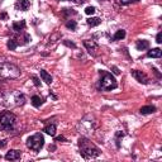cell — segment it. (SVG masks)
Wrapping results in <instances>:
<instances>
[{"instance_id": "6da1fadb", "label": "cell", "mask_w": 162, "mask_h": 162, "mask_svg": "<svg viewBox=\"0 0 162 162\" xmlns=\"http://www.w3.org/2000/svg\"><path fill=\"white\" fill-rule=\"evenodd\" d=\"M79 148H80V153L84 158H94V157L99 156L100 153V151L86 138L79 139Z\"/></svg>"}, {"instance_id": "7a4b0ae2", "label": "cell", "mask_w": 162, "mask_h": 162, "mask_svg": "<svg viewBox=\"0 0 162 162\" xmlns=\"http://www.w3.org/2000/svg\"><path fill=\"white\" fill-rule=\"evenodd\" d=\"M100 73L103 75L101 80H100V89L101 90L109 91V90H113V89H115L118 86L117 80L111 73H109L107 71H100Z\"/></svg>"}, {"instance_id": "3957f363", "label": "cell", "mask_w": 162, "mask_h": 162, "mask_svg": "<svg viewBox=\"0 0 162 162\" xmlns=\"http://www.w3.org/2000/svg\"><path fill=\"white\" fill-rule=\"evenodd\" d=\"M44 145V137L41 134V133H36L32 137H29L27 139V147L31 148L32 151H41V148Z\"/></svg>"}, {"instance_id": "277c9868", "label": "cell", "mask_w": 162, "mask_h": 162, "mask_svg": "<svg viewBox=\"0 0 162 162\" xmlns=\"http://www.w3.org/2000/svg\"><path fill=\"white\" fill-rule=\"evenodd\" d=\"M15 122V115L10 111L0 113V126L3 129H12Z\"/></svg>"}, {"instance_id": "5b68a950", "label": "cell", "mask_w": 162, "mask_h": 162, "mask_svg": "<svg viewBox=\"0 0 162 162\" xmlns=\"http://www.w3.org/2000/svg\"><path fill=\"white\" fill-rule=\"evenodd\" d=\"M17 66L12 65V63H4L3 66H0V75L4 76L6 79H14L18 77L21 73H17V72H12V70H14Z\"/></svg>"}, {"instance_id": "8992f818", "label": "cell", "mask_w": 162, "mask_h": 162, "mask_svg": "<svg viewBox=\"0 0 162 162\" xmlns=\"http://www.w3.org/2000/svg\"><path fill=\"white\" fill-rule=\"evenodd\" d=\"M132 76L134 77L137 81H139L141 84H148V77H147V75L143 73L142 71H138V70H132L130 71Z\"/></svg>"}, {"instance_id": "52a82bcc", "label": "cell", "mask_w": 162, "mask_h": 162, "mask_svg": "<svg viewBox=\"0 0 162 162\" xmlns=\"http://www.w3.org/2000/svg\"><path fill=\"white\" fill-rule=\"evenodd\" d=\"M21 158V151H17V149H12L9 151L8 153L5 155V160H10V161H17Z\"/></svg>"}, {"instance_id": "ba28073f", "label": "cell", "mask_w": 162, "mask_h": 162, "mask_svg": "<svg viewBox=\"0 0 162 162\" xmlns=\"http://www.w3.org/2000/svg\"><path fill=\"white\" fill-rule=\"evenodd\" d=\"M31 6V3L29 0H18L17 4H15V8L18 9V10H28V8Z\"/></svg>"}, {"instance_id": "9c48e42d", "label": "cell", "mask_w": 162, "mask_h": 162, "mask_svg": "<svg viewBox=\"0 0 162 162\" xmlns=\"http://www.w3.org/2000/svg\"><path fill=\"white\" fill-rule=\"evenodd\" d=\"M136 47H137V50H138V51L147 50L148 47H149V42H148V41H145V40H142V41H137Z\"/></svg>"}, {"instance_id": "30bf717a", "label": "cell", "mask_w": 162, "mask_h": 162, "mask_svg": "<svg viewBox=\"0 0 162 162\" xmlns=\"http://www.w3.org/2000/svg\"><path fill=\"white\" fill-rule=\"evenodd\" d=\"M40 73H41V77H42V80L46 82V84H52V76L47 72V71H44V70H41L40 71Z\"/></svg>"}, {"instance_id": "8fae6325", "label": "cell", "mask_w": 162, "mask_h": 162, "mask_svg": "<svg viewBox=\"0 0 162 162\" xmlns=\"http://www.w3.org/2000/svg\"><path fill=\"white\" fill-rule=\"evenodd\" d=\"M161 55H162V52L160 48H153V50L148 51V53H147V56L152 57V58H158V57H161Z\"/></svg>"}, {"instance_id": "7c38bea8", "label": "cell", "mask_w": 162, "mask_h": 162, "mask_svg": "<svg viewBox=\"0 0 162 162\" xmlns=\"http://www.w3.org/2000/svg\"><path fill=\"white\" fill-rule=\"evenodd\" d=\"M43 132H46L47 134H50V136H55L56 134V126L55 124H50V126H47V127H44V129H43Z\"/></svg>"}, {"instance_id": "4fadbf2b", "label": "cell", "mask_w": 162, "mask_h": 162, "mask_svg": "<svg viewBox=\"0 0 162 162\" xmlns=\"http://www.w3.org/2000/svg\"><path fill=\"white\" fill-rule=\"evenodd\" d=\"M155 111H156V108L152 107V105L143 107V108H141V110H139L141 114H151V113H155Z\"/></svg>"}, {"instance_id": "5bb4252c", "label": "cell", "mask_w": 162, "mask_h": 162, "mask_svg": "<svg viewBox=\"0 0 162 162\" xmlns=\"http://www.w3.org/2000/svg\"><path fill=\"white\" fill-rule=\"evenodd\" d=\"M24 27H25V22H24V21H21V22H15V23L13 24V29H14L15 32H19V31H22Z\"/></svg>"}, {"instance_id": "9a60e30c", "label": "cell", "mask_w": 162, "mask_h": 162, "mask_svg": "<svg viewBox=\"0 0 162 162\" xmlns=\"http://www.w3.org/2000/svg\"><path fill=\"white\" fill-rule=\"evenodd\" d=\"M32 104H33V107L40 108L42 105V99L38 95H34V96H32Z\"/></svg>"}, {"instance_id": "2e32d148", "label": "cell", "mask_w": 162, "mask_h": 162, "mask_svg": "<svg viewBox=\"0 0 162 162\" xmlns=\"http://www.w3.org/2000/svg\"><path fill=\"white\" fill-rule=\"evenodd\" d=\"M101 23V19L100 18H89L88 19V24L90 27H95V25H99Z\"/></svg>"}, {"instance_id": "e0dca14e", "label": "cell", "mask_w": 162, "mask_h": 162, "mask_svg": "<svg viewBox=\"0 0 162 162\" xmlns=\"http://www.w3.org/2000/svg\"><path fill=\"white\" fill-rule=\"evenodd\" d=\"M84 44H85V47H86V48L89 50V52L91 53L92 51H95V50H96V44H95L92 41L90 42V41H85L84 42Z\"/></svg>"}, {"instance_id": "ac0fdd59", "label": "cell", "mask_w": 162, "mask_h": 162, "mask_svg": "<svg viewBox=\"0 0 162 162\" xmlns=\"http://www.w3.org/2000/svg\"><path fill=\"white\" fill-rule=\"evenodd\" d=\"M126 37V31H123V29H119L115 34H114V41H120V40H123V38Z\"/></svg>"}, {"instance_id": "d6986e66", "label": "cell", "mask_w": 162, "mask_h": 162, "mask_svg": "<svg viewBox=\"0 0 162 162\" xmlns=\"http://www.w3.org/2000/svg\"><path fill=\"white\" fill-rule=\"evenodd\" d=\"M17 46H18V44H17V42H15L14 40H9V41H8V48L10 50V51H14V50L17 48Z\"/></svg>"}, {"instance_id": "ffe728a7", "label": "cell", "mask_w": 162, "mask_h": 162, "mask_svg": "<svg viewBox=\"0 0 162 162\" xmlns=\"http://www.w3.org/2000/svg\"><path fill=\"white\" fill-rule=\"evenodd\" d=\"M76 25H77V24H76L75 21H69L67 23H66V27H67L69 29H71V31H75L76 29Z\"/></svg>"}, {"instance_id": "44dd1931", "label": "cell", "mask_w": 162, "mask_h": 162, "mask_svg": "<svg viewBox=\"0 0 162 162\" xmlns=\"http://www.w3.org/2000/svg\"><path fill=\"white\" fill-rule=\"evenodd\" d=\"M95 12H96V9H95L94 6H88L86 9H85V13H86L88 15H92Z\"/></svg>"}, {"instance_id": "7402d4cb", "label": "cell", "mask_w": 162, "mask_h": 162, "mask_svg": "<svg viewBox=\"0 0 162 162\" xmlns=\"http://www.w3.org/2000/svg\"><path fill=\"white\" fill-rule=\"evenodd\" d=\"M111 70H113V73H114V75H119V73H120V71H119V69L117 67V66H113Z\"/></svg>"}, {"instance_id": "603a6c76", "label": "cell", "mask_w": 162, "mask_h": 162, "mask_svg": "<svg viewBox=\"0 0 162 162\" xmlns=\"http://www.w3.org/2000/svg\"><path fill=\"white\" fill-rule=\"evenodd\" d=\"M33 81H34V85H36V86H40V85H41V82H40V80H38V77H36V76H33Z\"/></svg>"}, {"instance_id": "cb8c5ba5", "label": "cell", "mask_w": 162, "mask_h": 162, "mask_svg": "<svg viewBox=\"0 0 162 162\" xmlns=\"http://www.w3.org/2000/svg\"><path fill=\"white\" fill-rule=\"evenodd\" d=\"M161 40H162V33H158L157 37H156V42H157V43H161V42H162Z\"/></svg>"}, {"instance_id": "d4e9b609", "label": "cell", "mask_w": 162, "mask_h": 162, "mask_svg": "<svg viewBox=\"0 0 162 162\" xmlns=\"http://www.w3.org/2000/svg\"><path fill=\"white\" fill-rule=\"evenodd\" d=\"M65 44L69 46V47H72V48H76V44H75V43H70V42H67V41H65Z\"/></svg>"}, {"instance_id": "484cf974", "label": "cell", "mask_w": 162, "mask_h": 162, "mask_svg": "<svg viewBox=\"0 0 162 162\" xmlns=\"http://www.w3.org/2000/svg\"><path fill=\"white\" fill-rule=\"evenodd\" d=\"M72 2H75L76 4H84L85 0H72Z\"/></svg>"}, {"instance_id": "4316f807", "label": "cell", "mask_w": 162, "mask_h": 162, "mask_svg": "<svg viewBox=\"0 0 162 162\" xmlns=\"http://www.w3.org/2000/svg\"><path fill=\"white\" fill-rule=\"evenodd\" d=\"M5 146H6V141H2V143H0V147L3 148V147H5Z\"/></svg>"}, {"instance_id": "83f0119b", "label": "cell", "mask_w": 162, "mask_h": 162, "mask_svg": "<svg viewBox=\"0 0 162 162\" xmlns=\"http://www.w3.org/2000/svg\"><path fill=\"white\" fill-rule=\"evenodd\" d=\"M56 141H57V142H60V141H66V139H65L63 137H57V138H56Z\"/></svg>"}, {"instance_id": "f1b7e54d", "label": "cell", "mask_w": 162, "mask_h": 162, "mask_svg": "<svg viewBox=\"0 0 162 162\" xmlns=\"http://www.w3.org/2000/svg\"><path fill=\"white\" fill-rule=\"evenodd\" d=\"M132 2H138V0H128V3H132Z\"/></svg>"}]
</instances>
